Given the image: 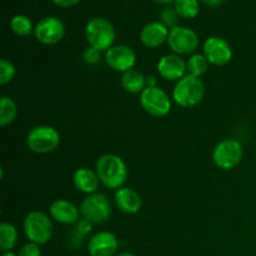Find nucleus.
I'll use <instances>...</instances> for the list:
<instances>
[{
  "label": "nucleus",
  "mask_w": 256,
  "mask_h": 256,
  "mask_svg": "<svg viewBox=\"0 0 256 256\" xmlns=\"http://www.w3.org/2000/svg\"><path fill=\"white\" fill-rule=\"evenodd\" d=\"M140 105L152 116L164 118L172 112V102L165 90L155 86L145 88L140 94Z\"/></svg>",
  "instance_id": "obj_9"
},
{
  "label": "nucleus",
  "mask_w": 256,
  "mask_h": 256,
  "mask_svg": "<svg viewBox=\"0 0 256 256\" xmlns=\"http://www.w3.org/2000/svg\"><path fill=\"white\" fill-rule=\"evenodd\" d=\"M170 29L162 22H150L140 30V42L149 49H156L168 42Z\"/></svg>",
  "instance_id": "obj_16"
},
{
  "label": "nucleus",
  "mask_w": 256,
  "mask_h": 256,
  "mask_svg": "<svg viewBox=\"0 0 256 256\" xmlns=\"http://www.w3.org/2000/svg\"><path fill=\"white\" fill-rule=\"evenodd\" d=\"M49 215L54 222L62 225L76 224L80 220V208L66 199H58L52 202Z\"/></svg>",
  "instance_id": "obj_14"
},
{
  "label": "nucleus",
  "mask_w": 256,
  "mask_h": 256,
  "mask_svg": "<svg viewBox=\"0 0 256 256\" xmlns=\"http://www.w3.org/2000/svg\"><path fill=\"white\" fill-rule=\"evenodd\" d=\"M2 256H19L18 254H14L12 252H2Z\"/></svg>",
  "instance_id": "obj_35"
},
{
  "label": "nucleus",
  "mask_w": 256,
  "mask_h": 256,
  "mask_svg": "<svg viewBox=\"0 0 256 256\" xmlns=\"http://www.w3.org/2000/svg\"><path fill=\"white\" fill-rule=\"evenodd\" d=\"M179 15L175 12L174 8H164L162 12H160V22L164 25H166L169 29L178 26V22H179Z\"/></svg>",
  "instance_id": "obj_26"
},
{
  "label": "nucleus",
  "mask_w": 256,
  "mask_h": 256,
  "mask_svg": "<svg viewBox=\"0 0 256 256\" xmlns=\"http://www.w3.org/2000/svg\"><path fill=\"white\" fill-rule=\"evenodd\" d=\"M202 54L215 66H224L232 59V49L229 42L220 36L208 38L202 45Z\"/></svg>",
  "instance_id": "obj_11"
},
{
  "label": "nucleus",
  "mask_w": 256,
  "mask_h": 256,
  "mask_svg": "<svg viewBox=\"0 0 256 256\" xmlns=\"http://www.w3.org/2000/svg\"><path fill=\"white\" fill-rule=\"evenodd\" d=\"M95 172L99 176L100 182L108 189L116 192L126 182L128 166L119 155H102L95 162Z\"/></svg>",
  "instance_id": "obj_1"
},
{
  "label": "nucleus",
  "mask_w": 256,
  "mask_h": 256,
  "mask_svg": "<svg viewBox=\"0 0 256 256\" xmlns=\"http://www.w3.org/2000/svg\"><path fill=\"white\" fill-rule=\"evenodd\" d=\"M158 86V79L155 75H148L146 76V88Z\"/></svg>",
  "instance_id": "obj_31"
},
{
  "label": "nucleus",
  "mask_w": 256,
  "mask_h": 256,
  "mask_svg": "<svg viewBox=\"0 0 256 256\" xmlns=\"http://www.w3.org/2000/svg\"><path fill=\"white\" fill-rule=\"evenodd\" d=\"M18 255L19 256H42V249H40V245L29 242L20 248Z\"/></svg>",
  "instance_id": "obj_28"
},
{
  "label": "nucleus",
  "mask_w": 256,
  "mask_h": 256,
  "mask_svg": "<svg viewBox=\"0 0 256 256\" xmlns=\"http://www.w3.org/2000/svg\"><path fill=\"white\" fill-rule=\"evenodd\" d=\"M15 74H16V69H15V65L10 60H0V84H9L15 78Z\"/></svg>",
  "instance_id": "obj_25"
},
{
  "label": "nucleus",
  "mask_w": 256,
  "mask_h": 256,
  "mask_svg": "<svg viewBox=\"0 0 256 256\" xmlns=\"http://www.w3.org/2000/svg\"><path fill=\"white\" fill-rule=\"evenodd\" d=\"M65 25L59 18L46 16L38 22L34 29V36L44 45H55L65 36Z\"/></svg>",
  "instance_id": "obj_10"
},
{
  "label": "nucleus",
  "mask_w": 256,
  "mask_h": 256,
  "mask_svg": "<svg viewBox=\"0 0 256 256\" xmlns=\"http://www.w3.org/2000/svg\"><path fill=\"white\" fill-rule=\"evenodd\" d=\"M210 62L205 58L204 54H192L190 55L186 62L188 74L195 78H202L209 69Z\"/></svg>",
  "instance_id": "obj_23"
},
{
  "label": "nucleus",
  "mask_w": 256,
  "mask_h": 256,
  "mask_svg": "<svg viewBox=\"0 0 256 256\" xmlns=\"http://www.w3.org/2000/svg\"><path fill=\"white\" fill-rule=\"evenodd\" d=\"M166 42L174 54L182 56V55L195 54L196 49L199 48L200 39L196 32H194L192 29L178 25V26L170 29Z\"/></svg>",
  "instance_id": "obj_8"
},
{
  "label": "nucleus",
  "mask_w": 256,
  "mask_h": 256,
  "mask_svg": "<svg viewBox=\"0 0 256 256\" xmlns=\"http://www.w3.org/2000/svg\"><path fill=\"white\" fill-rule=\"evenodd\" d=\"M115 256H136V255H134L130 252H119V254H116Z\"/></svg>",
  "instance_id": "obj_33"
},
{
  "label": "nucleus",
  "mask_w": 256,
  "mask_h": 256,
  "mask_svg": "<svg viewBox=\"0 0 256 256\" xmlns=\"http://www.w3.org/2000/svg\"><path fill=\"white\" fill-rule=\"evenodd\" d=\"M22 229L26 239L38 245H44L50 242L54 232L52 219L50 215L39 210H34L25 215Z\"/></svg>",
  "instance_id": "obj_3"
},
{
  "label": "nucleus",
  "mask_w": 256,
  "mask_h": 256,
  "mask_svg": "<svg viewBox=\"0 0 256 256\" xmlns=\"http://www.w3.org/2000/svg\"><path fill=\"white\" fill-rule=\"evenodd\" d=\"M118 248L119 240L110 232H96L88 242V252L90 256H114Z\"/></svg>",
  "instance_id": "obj_15"
},
{
  "label": "nucleus",
  "mask_w": 256,
  "mask_h": 256,
  "mask_svg": "<svg viewBox=\"0 0 256 256\" xmlns=\"http://www.w3.org/2000/svg\"><path fill=\"white\" fill-rule=\"evenodd\" d=\"M156 69L160 76L166 82H178L188 74L186 62L176 54H166L160 58Z\"/></svg>",
  "instance_id": "obj_13"
},
{
  "label": "nucleus",
  "mask_w": 256,
  "mask_h": 256,
  "mask_svg": "<svg viewBox=\"0 0 256 256\" xmlns=\"http://www.w3.org/2000/svg\"><path fill=\"white\" fill-rule=\"evenodd\" d=\"M100 56H102V52L92 46H88L82 52V60H84L85 64L90 65V66L96 65L100 62Z\"/></svg>",
  "instance_id": "obj_27"
},
{
  "label": "nucleus",
  "mask_w": 256,
  "mask_h": 256,
  "mask_svg": "<svg viewBox=\"0 0 256 256\" xmlns=\"http://www.w3.org/2000/svg\"><path fill=\"white\" fill-rule=\"evenodd\" d=\"M10 29L18 36H29L30 34H34L35 26L28 15L16 14L10 20Z\"/></svg>",
  "instance_id": "obj_22"
},
{
  "label": "nucleus",
  "mask_w": 256,
  "mask_h": 256,
  "mask_svg": "<svg viewBox=\"0 0 256 256\" xmlns=\"http://www.w3.org/2000/svg\"><path fill=\"white\" fill-rule=\"evenodd\" d=\"M205 96V84L200 78L186 74L175 84L172 100L179 106L189 109L196 106Z\"/></svg>",
  "instance_id": "obj_2"
},
{
  "label": "nucleus",
  "mask_w": 256,
  "mask_h": 256,
  "mask_svg": "<svg viewBox=\"0 0 256 256\" xmlns=\"http://www.w3.org/2000/svg\"><path fill=\"white\" fill-rule=\"evenodd\" d=\"M18 116V105L12 98H0V126L5 128L12 124Z\"/></svg>",
  "instance_id": "obj_21"
},
{
  "label": "nucleus",
  "mask_w": 256,
  "mask_h": 256,
  "mask_svg": "<svg viewBox=\"0 0 256 256\" xmlns=\"http://www.w3.org/2000/svg\"><path fill=\"white\" fill-rule=\"evenodd\" d=\"M202 2H204L206 5H209V6L216 8V6H220V5L224 2V0H202Z\"/></svg>",
  "instance_id": "obj_32"
},
{
  "label": "nucleus",
  "mask_w": 256,
  "mask_h": 256,
  "mask_svg": "<svg viewBox=\"0 0 256 256\" xmlns=\"http://www.w3.org/2000/svg\"><path fill=\"white\" fill-rule=\"evenodd\" d=\"M244 149L239 140L228 139L218 142L212 150V162L219 169L232 170L242 162Z\"/></svg>",
  "instance_id": "obj_6"
},
{
  "label": "nucleus",
  "mask_w": 256,
  "mask_h": 256,
  "mask_svg": "<svg viewBox=\"0 0 256 256\" xmlns=\"http://www.w3.org/2000/svg\"><path fill=\"white\" fill-rule=\"evenodd\" d=\"M19 240L18 229L12 224L2 222L0 224V250L2 252H12Z\"/></svg>",
  "instance_id": "obj_20"
},
{
  "label": "nucleus",
  "mask_w": 256,
  "mask_h": 256,
  "mask_svg": "<svg viewBox=\"0 0 256 256\" xmlns=\"http://www.w3.org/2000/svg\"><path fill=\"white\" fill-rule=\"evenodd\" d=\"M122 86L130 94H142L146 88V76L139 70L132 69L122 74Z\"/></svg>",
  "instance_id": "obj_19"
},
{
  "label": "nucleus",
  "mask_w": 256,
  "mask_h": 256,
  "mask_svg": "<svg viewBox=\"0 0 256 256\" xmlns=\"http://www.w3.org/2000/svg\"><path fill=\"white\" fill-rule=\"evenodd\" d=\"M154 2H160V4H169V2H174L175 0H154Z\"/></svg>",
  "instance_id": "obj_34"
},
{
  "label": "nucleus",
  "mask_w": 256,
  "mask_h": 256,
  "mask_svg": "<svg viewBox=\"0 0 256 256\" xmlns=\"http://www.w3.org/2000/svg\"><path fill=\"white\" fill-rule=\"evenodd\" d=\"M80 212L84 219L92 224H102L108 222L112 215V204L102 192L86 195L80 205Z\"/></svg>",
  "instance_id": "obj_7"
},
{
  "label": "nucleus",
  "mask_w": 256,
  "mask_h": 256,
  "mask_svg": "<svg viewBox=\"0 0 256 256\" xmlns=\"http://www.w3.org/2000/svg\"><path fill=\"white\" fill-rule=\"evenodd\" d=\"M60 145V134L54 126L38 125L26 135V146L35 154H49Z\"/></svg>",
  "instance_id": "obj_5"
},
{
  "label": "nucleus",
  "mask_w": 256,
  "mask_h": 256,
  "mask_svg": "<svg viewBox=\"0 0 256 256\" xmlns=\"http://www.w3.org/2000/svg\"><path fill=\"white\" fill-rule=\"evenodd\" d=\"M174 9L182 19H194L200 12L199 0H175Z\"/></svg>",
  "instance_id": "obj_24"
},
{
  "label": "nucleus",
  "mask_w": 256,
  "mask_h": 256,
  "mask_svg": "<svg viewBox=\"0 0 256 256\" xmlns=\"http://www.w3.org/2000/svg\"><path fill=\"white\" fill-rule=\"evenodd\" d=\"M85 38L89 46L95 48L99 52H106L114 46L116 32L112 22L104 18H92L85 26Z\"/></svg>",
  "instance_id": "obj_4"
},
{
  "label": "nucleus",
  "mask_w": 256,
  "mask_h": 256,
  "mask_svg": "<svg viewBox=\"0 0 256 256\" xmlns=\"http://www.w3.org/2000/svg\"><path fill=\"white\" fill-rule=\"evenodd\" d=\"M115 205L124 214H136L142 206V200L139 192L132 188L122 186L115 192Z\"/></svg>",
  "instance_id": "obj_17"
},
{
  "label": "nucleus",
  "mask_w": 256,
  "mask_h": 256,
  "mask_svg": "<svg viewBox=\"0 0 256 256\" xmlns=\"http://www.w3.org/2000/svg\"><path fill=\"white\" fill-rule=\"evenodd\" d=\"M56 6L60 8H72L79 4L82 0H52Z\"/></svg>",
  "instance_id": "obj_30"
},
{
  "label": "nucleus",
  "mask_w": 256,
  "mask_h": 256,
  "mask_svg": "<svg viewBox=\"0 0 256 256\" xmlns=\"http://www.w3.org/2000/svg\"><path fill=\"white\" fill-rule=\"evenodd\" d=\"M105 62L114 72L124 74L134 69L136 64V54L128 45H114L105 52Z\"/></svg>",
  "instance_id": "obj_12"
},
{
  "label": "nucleus",
  "mask_w": 256,
  "mask_h": 256,
  "mask_svg": "<svg viewBox=\"0 0 256 256\" xmlns=\"http://www.w3.org/2000/svg\"><path fill=\"white\" fill-rule=\"evenodd\" d=\"M75 225H76V228H75V229H76V232L82 235V236H86L92 229V222H90L89 220L84 219V218L80 219Z\"/></svg>",
  "instance_id": "obj_29"
},
{
  "label": "nucleus",
  "mask_w": 256,
  "mask_h": 256,
  "mask_svg": "<svg viewBox=\"0 0 256 256\" xmlns=\"http://www.w3.org/2000/svg\"><path fill=\"white\" fill-rule=\"evenodd\" d=\"M72 184L78 192L82 194H95L100 186V180L95 170L89 168H79L72 175Z\"/></svg>",
  "instance_id": "obj_18"
}]
</instances>
